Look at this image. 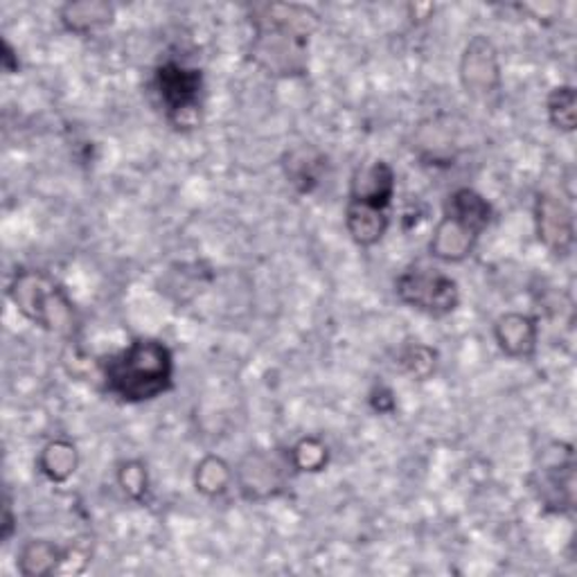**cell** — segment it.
<instances>
[{"instance_id":"6da1fadb","label":"cell","mask_w":577,"mask_h":577,"mask_svg":"<svg viewBox=\"0 0 577 577\" xmlns=\"http://www.w3.org/2000/svg\"><path fill=\"white\" fill-rule=\"evenodd\" d=\"M318 14L305 6L264 3L251 10L255 30L251 55L269 73L294 77L307 73L309 36Z\"/></svg>"},{"instance_id":"7a4b0ae2","label":"cell","mask_w":577,"mask_h":577,"mask_svg":"<svg viewBox=\"0 0 577 577\" xmlns=\"http://www.w3.org/2000/svg\"><path fill=\"white\" fill-rule=\"evenodd\" d=\"M107 391L127 404L152 402L174 381L172 350L156 339H135L102 363Z\"/></svg>"},{"instance_id":"3957f363","label":"cell","mask_w":577,"mask_h":577,"mask_svg":"<svg viewBox=\"0 0 577 577\" xmlns=\"http://www.w3.org/2000/svg\"><path fill=\"white\" fill-rule=\"evenodd\" d=\"M395 197V170L387 161H372L352 174L346 204V226L357 247L379 244L389 230Z\"/></svg>"},{"instance_id":"277c9868","label":"cell","mask_w":577,"mask_h":577,"mask_svg":"<svg viewBox=\"0 0 577 577\" xmlns=\"http://www.w3.org/2000/svg\"><path fill=\"white\" fill-rule=\"evenodd\" d=\"M490 221L492 204L483 195L471 187L454 189L445 204L443 219L433 230L428 244L431 255L454 264L467 260Z\"/></svg>"},{"instance_id":"5b68a950","label":"cell","mask_w":577,"mask_h":577,"mask_svg":"<svg viewBox=\"0 0 577 577\" xmlns=\"http://www.w3.org/2000/svg\"><path fill=\"white\" fill-rule=\"evenodd\" d=\"M10 298L17 309L41 329L73 336L79 327L77 309L68 298L66 288L43 271H19L10 284Z\"/></svg>"},{"instance_id":"8992f818","label":"cell","mask_w":577,"mask_h":577,"mask_svg":"<svg viewBox=\"0 0 577 577\" xmlns=\"http://www.w3.org/2000/svg\"><path fill=\"white\" fill-rule=\"evenodd\" d=\"M154 90L167 122L176 131H189L202 124L206 84L199 68L165 62L154 73Z\"/></svg>"},{"instance_id":"52a82bcc","label":"cell","mask_w":577,"mask_h":577,"mask_svg":"<svg viewBox=\"0 0 577 577\" xmlns=\"http://www.w3.org/2000/svg\"><path fill=\"white\" fill-rule=\"evenodd\" d=\"M395 292L404 305L433 318L449 316L460 305L458 282L438 269H406L395 282Z\"/></svg>"},{"instance_id":"ba28073f","label":"cell","mask_w":577,"mask_h":577,"mask_svg":"<svg viewBox=\"0 0 577 577\" xmlns=\"http://www.w3.org/2000/svg\"><path fill=\"white\" fill-rule=\"evenodd\" d=\"M460 84L473 100H490L501 90V66L494 43L478 34L473 36L460 59Z\"/></svg>"},{"instance_id":"9c48e42d","label":"cell","mask_w":577,"mask_h":577,"mask_svg":"<svg viewBox=\"0 0 577 577\" xmlns=\"http://www.w3.org/2000/svg\"><path fill=\"white\" fill-rule=\"evenodd\" d=\"M535 228L540 242L555 255H564L573 249L575 224L570 206L553 195V192H540L535 202Z\"/></svg>"},{"instance_id":"30bf717a","label":"cell","mask_w":577,"mask_h":577,"mask_svg":"<svg viewBox=\"0 0 577 577\" xmlns=\"http://www.w3.org/2000/svg\"><path fill=\"white\" fill-rule=\"evenodd\" d=\"M575 462L573 451L566 445H559V454L555 451V460L546 462L542 467L540 476V499L546 508H553L555 512H564L573 508V488H575Z\"/></svg>"},{"instance_id":"8fae6325","label":"cell","mask_w":577,"mask_h":577,"mask_svg":"<svg viewBox=\"0 0 577 577\" xmlns=\"http://www.w3.org/2000/svg\"><path fill=\"white\" fill-rule=\"evenodd\" d=\"M494 339L501 352L508 355L510 359H531L540 341L537 320L519 312L503 314L494 323Z\"/></svg>"},{"instance_id":"7c38bea8","label":"cell","mask_w":577,"mask_h":577,"mask_svg":"<svg viewBox=\"0 0 577 577\" xmlns=\"http://www.w3.org/2000/svg\"><path fill=\"white\" fill-rule=\"evenodd\" d=\"M284 174L298 192L303 195H309V192L320 183L323 172L327 167V159L309 148V144H303V148H296L284 156Z\"/></svg>"},{"instance_id":"4fadbf2b","label":"cell","mask_w":577,"mask_h":577,"mask_svg":"<svg viewBox=\"0 0 577 577\" xmlns=\"http://www.w3.org/2000/svg\"><path fill=\"white\" fill-rule=\"evenodd\" d=\"M239 483L249 497H269L282 488L280 465L266 454H251L239 467Z\"/></svg>"},{"instance_id":"5bb4252c","label":"cell","mask_w":577,"mask_h":577,"mask_svg":"<svg viewBox=\"0 0 577 577\" xmlns=\"http://www.w3.org/2000/svg\"><path fill=\"white\" fill-rule=\"evenodd\" d=\"M116 10L109 3H98V0H86V3H68L62 10V23L68 32L75 34H92L113 23Z\"/></svg>"},{"instance_id":"9a60e30c","label":"cell","mask_w":577,"mask_h":577,"mask_svg":"<svg viewBox=\"0 0 577 577\" xmlns=\"http://www.w3.org/2000/svg\"><path fill=\"white\" fill-rule=\"evenodd\" d=\"M79 467V454L68 440L47 443L39 456V469L51 478L53 483H64Z\"/></svg>"},{"instance_id":"2e32d148","label":"cell","mask_w":577,"mask_h":577,"mask_svg":"<svg viewBox=\"0 0 577 577\" xmlns=\"http://www.w3.org/2000/svg\"><path fill=\"white\" fill-rule=\"evenodd\" d=\"M66 553L55 546L53 542H30L21 548L19 555V570L28 577H41V575H51L55 570H59V566L64 564Z\"/></svg>"},{"instance_id":"e0dca14e","label":"cell","mask_w":577,"mask_h":577,"mask_svg":"<svg viewBox=\"0 0 577 577\" xmlns=\"http://www.w3.org/2000/svg\"><path fill=\"white\" fill-rule=\"evenodd\" d=\"M232 471L228 462L219 456H206L195 471V488L206 497H219L228 490Z\"/></svg>"},{"instance_id":"ac0fdd59","label":"cell","mask_w":577,"mask_h":577,"mask_svg":"<svg viewBox=\"0 0 577 577\" xmlns=\"http://www.w3.org/2000/svg\"><path fill=\"white\" fill-rule=\"evenodd\" d=\"M548 118L551 124L559 131L570 133L577 124V102H575V88L573 86H559L548 95Z\"/></svg>"},{"instance_id":"d6986e66","label":"cell","mask_w":577,"mask_h":577,"mask_svg":"<svg viewBox=\"0 0 577 577\" xmlns=\"http://www.w3.org/2000/svg\"><path fill=\"white\" fill-rule=\"evenodd\" d=\"M288 462H292V467L298 471H309V473L323 471L329 462L327 445L314 436L303 438L294 445L292 451H288Z\"/></svg>"},{"instance_id":"ffe728a7","label":"cell","mask_w":577,"mask_h":577,"mask_svg":"<svg viewBox=\"0 0 577 577\" xmlns=\"http://www.w3.org/2000/svg\"><path fill=\"white\" fill-rule=\"evenodd\" d=\"M118 483L124 490L127 497H131L133 501H142L144 494L150 490V476H148V467H144L140 460H129L120 467L118 471Z\"/></svg>"},{"instance_id":"44dd1931","label":"cell","mask_w":577,"mask_h":577,"mask_svg":"<svg viewBox=\"0 0 577 577\" xmlns=\"http://www.w3.org/2000/svg\"><path fill=\"white\" fill-rule=\"evenodd\" d=\"M402 366L415 379H426L436 368V352L424 346H413L402 355Z\"/></svg>"},{"instance_id":"7402d4cb","label":"cell","mask_w":577,"mask_h":577,"mask_svg":"<svg viewBox=\"0 0 577 577\" xmlns=\"http://www.w3.org/2000/svg\"><path fill=\"white\" fill-rule=\"evenodd\" d=\"M12 531H14V514H12L10 497H6V505H3V542H8L12 537Z\"/></svg>"},{"instance_id":"603a6c76","label":"cell","mask_w":577,"mask_h":577,"mask_svg":"<svg viewBox=\"0 0 577 577\" xmlns=\"http://www.w3.org/2000/svg\"><path fill=\"white\" fill-rule=\"evenodd\" d=\"M3 68L8 73H17L19 70V59L14 57V51H12V45L8 41H3Z\"/></svg>"}]
</instances>
